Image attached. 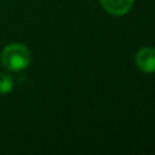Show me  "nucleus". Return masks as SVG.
<instances>
[{
	"label": "nucleus",
	"mask_w": 155,
	"mask_h": 155,
	"mask_svg": "<svg viewBox=\"0 0 155 155\" xmlns=\"http://www.w3.org/2000/svg\"><path fill=\"white\" fill-rule=\"evenodd\" d=\"M1 63L10 71H21L29 65L30 52L22 44H10L1 52Z\"/></svg>",
	"instance_id": "f257e3e1"
},
{
	"label": "nucleus",
	"mask_w": 155,
	"mask_h": 155,
	"mask_svg": "<svg viewBox=\"0 0 155 155\" xmlns=\"http://www.w3.org/2000/svg\"><path fill=\"white\" fill-rule=\"evenodd\" d=\"M134 62L137 68L140 71L147 74L154 73L155 71V48L150 46L140 47L134 56Z\"/></svg>",
	"instance_id": "f03ea898"
},
{
	"label": "nucleus",
	"mask_w": 155,
	"mask_h": 155,
	"mask_svg": "<svg viewBox=\"0 0 155 155\" xmlns=\"http://www.w3.org/2000/svg\"><path fill=\"white\" fill-rule=\"evenodd\" d=\"M13 87V79L8 74H0V93L5 94L8 93Z\"/></svg>",
	"instance_id": "20e7f679"
},
{
	"label": "nucleus",
	"mask_w": 155,
	"mask_h": 155,
	"mask_svg": "<svg viewBox=\"0 0 155 155\" xmlns=\"http://www.w3.org/2000/svg\"><path fill=\"white\" fill-rule=\"evenodd\" d=\"M134 0H99L104 11L113 16H124L133 6Z\"/></svg>",
	"instance_id": "7ed1b4c3"
}]
</instances>
